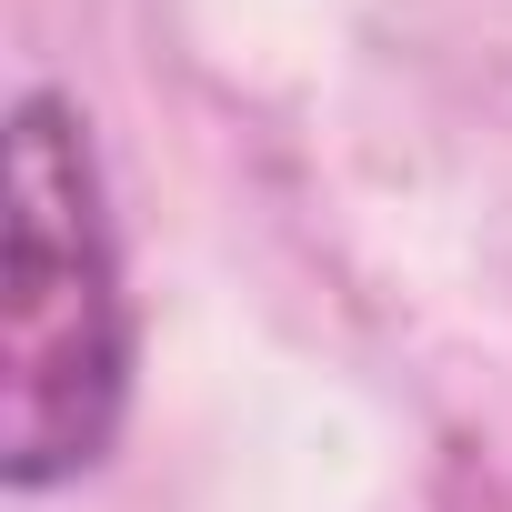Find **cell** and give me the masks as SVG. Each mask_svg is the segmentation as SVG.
Instances as JSON below:
<instances>
[{
  "mask_svg": "<svg viewBox=\"0 0 512 512\" xmlns=\"http://www.w3.org/2000/svg\"><path fill=\"white\" fill-rule=\"evenodd\" d=\"M131 412V292L91 121L21 91L0 131V482H81Z\"/></svg>",
  "mask_w": 512,
  "mask_h": 512,
  "instance_id": "obj_1",
  "label": "cell"
}]
</instances>
